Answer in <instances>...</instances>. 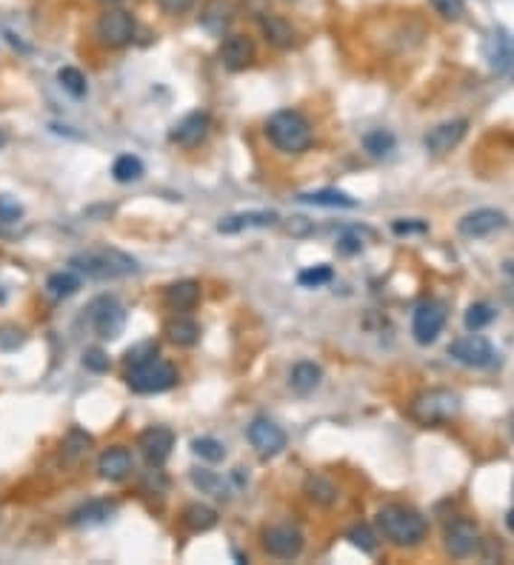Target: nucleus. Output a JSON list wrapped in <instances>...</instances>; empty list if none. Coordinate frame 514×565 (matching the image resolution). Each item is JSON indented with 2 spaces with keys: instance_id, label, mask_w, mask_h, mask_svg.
Masks as SVG:
<instances>
[{
  "instance_id": "41",
  "label": "nucleus",
  "mask_w": 514,
  "mask_h": 565,
  "mask_svg": "<svg viewBox=\"0 0 514 565\" xmlns=\"http://www.w3.org/2000/svg\"><path fill=\"white\" fill-rule=\"evenodd\" d=\"M155 354H157V345L152 340H146V343H140V345H135V349L126 352V366H138V363L149 360Z\"/></svg>"
},
{
  "instance_id": "23",
  "label": "nucleus",
  "mask_w": 514,
  "mask_h": 565,
  "mask_svg": "<svg viewBox=\"0 0 514 565\" xmlns=\"http://www.w3.org/2000/svg\"><path fill=\"white\" fill-rule=\"evenodd\" d=\"M232 17H234L232 0H206L204 14H200V24H204V29H209L212 34H224L226 26L232 24Z\"/></svg>"
},
{
  "instance_id": "50",
  "label": "nucleus",
  "mask_w": 514,
  "mask_h": 565,
  "mask_svg": "<svg viewBox=\"0 0 514 565\" xmlns=\"http://www.w3.org/2000/svg\"><path fill=\"white\" fill-rule=\"evenodd\" d=\"M9 143V135L4 132V129H0V149H4V146Z\"/></svg>"
},
{
  "instance_id": "17",
  "label": "nucleus",
  "mask_w": 514,
  "mask_h": 565,
  "mask_svg": "<svg viewBox=\"0 0 514 565\" xmlns=\"http://www.w3.org/2000/svg\"><path fill=\"white\" fill-rule=\"evenodd\" d=\"M281 221L278 212H241V214H229L217 223L220 234H241L249 229H269Z\"/></svg>"
},
{
  "instance_id": "42",
  "label": "nucleus",
  "mask_w": 514,
  "mask_h": 565,
  "mask_svg": "<svg viewBox=\"0 0 514 565\" xmlns=\"http://www.w3.org/2000/svg\"><path fill=\"white\" fill-rule=\"evenodd\" d=\"M432 6L443 14V17H449V21H461L463 17V12H466V4L463 0H432Z\"/></svg>"
},
{
  "instance_id": "20",
  "label": "nucleus",
  "mask_w": 514,
  "mask_h": 565,
  "mask_svg": "<svg viewBox=\"0 0 514 565\" xmlns=\"http://www.w3.org/2000/svg\"><path fill=\"white\" fill-rule=\"evenodd\" d=\"M135 468V460H132V454H128V448L123 446H115V448H106L100 454V460H98V471H100V477L103 480H126L128 474H132Z\"/></svg>"
},
{
  "instance_id": "49",
  "label": "nucleus",
  "mask_w": 514,
  "mask_h": 565,
  "mask_svg": "<svg viewBox=\"0 0 514 565\" xmlns=\"http://www.w3.org/2000/svg\"><path fill=\"white\" fill-rule=\"evenodd\" d=\"M506 528H509V532L514 534V508H511V512L506 514Z\"/></svg>"
},
{
  "instance_id": "10",
  "label": "nucleus",
  "mask_w": 514,
  "mask_h": 565,
  "mask_svg": "<svg viewBox=\"0 0 514 565\" xmlns=\"http://www.w3.org/2000/svg\"><path fill=\"white\" fill-rule=\"evenodd\" d=\"M246 434H249L252 448L261 454V457H266V460L278 457V454L286 448V431L278 423L266 420V417H257V420H252Z\"/></svg>"
},
{
  "instance_id": "7",
  "label": "nucleus",
  "mask_w": 514,
  "mask_h": 565,
  "mask_svg": "<svg viewBox=\"0 0 514 565\" xmlns=\"http://www.w3.org/2000/svg\"><path fill=\"white\" fill-rule=\"evenodd\" d=\"M89 323H91V329L98 332V337L115 340L126 329V308L120 306V300L109 295L95 297L89 303Z\"/></svg>"
},
{
  "instance_id": "40",
  "label": "nucleus",
  "mask_w": 514,
  "mask_h": 565,
  "mask_svg": "<svg viewBox=\"0 0 514 565\" xmlns=\"http://www.w3.org/2000/svg\"><path fill=\"white\" fill-rule=\"evenodd\" d=\"M0 221L4 223H21L24 221V206L9 194H0Z\"/></svg>"
},
{
  "instance_id": "6",
  "label": "nucleus",
  "mask_w": 514,
  "mask_h": 565,
  "mask_svg": "<svg viewBox=\"0 0 514 565\" xmlns=\"http://www.w3.org/2000/svg\"><path fill=\"white\" fill-rule=\"evenodd\" d=\"M449 357H454L461 366H469V369H494L500 363L498 349L477 332H471L469 337L454 340L449 345Z\"/></svg>"
},
{
  "instance_id": "35",
  "label": "nucleus",
  "mask_w": 514,
  "mask_h": 565,
  "mask_svg": "<svg viewBox=\"0 0 514 565\" xmlns=\"http://www.w3.org/2000/svg\"><path fill=\"white\" fill-rule=\"evenodd\" d=\"M192 451L197 454L200 460H206V463H220L226 457L224 443L214 440V437H197V440H192Z\"/></svg>"
},
{
  "instance_id": "24",
  "label": "nucleus",
  "mask_w": 514,
  "mask_h": 565,
  "mask_svg": "<svg viewBox=\"0 0 514 565\" xmlns=\"http://www.w3.org/2000/svg\"><path fill=\"white\" fill-rule=\"evenodd\" d=\"M300 203H309V206H323V209H355L357 200L352 194H346L340 189H318V192H306V194H298Z\"/></svg>"
},
{
  "instance_id": "34",
  "label": "nucleus",
  "mask_w": 514,
  "mask_h": 565,
  "mask_svg": "<svg viewBox=\"0 0 514 565\" xmlns=\"http://www.w3.org/2000/svg\"><path fill=\"white\" fill-rule=\"evenodd\" d=\"M58 80H61V86L66 89V92L71 95V98H86V92H89V86H86V78H83V71L81 69H75V66H63L61 71H58Z\"/></svg>"
},
{
  "instance_id": "32",
  "label": "nucleus",
  "mask_w": 514,
  "mask_h": 565,
  "mask_svg": "<svg viewBox=\"0 0 514 565\" xmlns=\"http://www.w3.org/2000/svg\"><path fill=\"white\" fill-rule=\"evenodd\" d=\"M112 177L118 184H135V180L143 177V160L135 155H120L112 166Z\"/></svg>"
},
{
  "instance_id": "46",
  "label": "nucleus",
  "mask_w": 514,
  "mask_h": 565,
  "mask_svg": "<svg viewBox=\"0 0 514 565\" xmlns=\"http://www.w3.org/2000/svg\"><path fill=\"white\" fill-rule=\"evenodd\" d=\"M340 251L343 254H357L360 249H363V237L360 234H355V231H346L343 237H340Z\"/></svg>"
},
{
  "instance_id": "1",
  "label": "nucleus",
  "mask_w": 514,
  "mask_h": 565,
  "mask_svg": "<svg viewBox=\"0 0 514 565\" xmlns=\"http://www.w3.org/2000/svg\"><path fill=\"white\" fill-rule=\"evenodd\" d=\"M71 271L78 275H86L89 280H118V278H128L138 271V260L132 254H126L120 249H89L81 251L69 260Z\"/></svg>"
},
{
  "instance_id": "13",
  "label": "nucleus",
  "mask_w": 514,
  "mask_h": 565,
  "mask_svg": "<svg viewBox=\"0 0 514 565\" xmlns=\"http://www.w3.org/2000/svg\"><path fill=\"white\" fill-rule=\"evenodd\" d=\"M483 54L491 66V71H498V75H506V71L514 69V34L503 26L491 29V34L483 43Z\"/></svg>"
},
{
  "instance_id": "53",
  "label": "nucleus",
  "mask_w": 514,
  "mask_h": 565,
  "mask_svg": "<svg viewBox=\"0 0 514 565\" xmlns=\"http://www.w3.org/2000/svg\"><path fill=\"white\" fill-rule=\"evenodd\" d=\"M511 431H514V417H511Z\"/></svg>"
},
{
  "instance_id": "43",
  "label": "nucleus",
  "mask_w": 514,
  "mask_h": 565,
  "mask_svg": "<svg viewBox=\"0 0 514 565\" xmlns=\"http://www.w3.org/2000/svg\"><path fill=\"white\" fill-rule=\"evenodd\" d=\"M26 334L21 329H14V325H4L0 329V352H14L17 345H24Z\"/></svg>"
},
{
  "instance_id": "31",
  "label": "nucleus",
  "mask_w": 514,
  "mask_h": 565,
  "mask_svg": "<svg viewBox=\"0 0 514 565\" xmlns=\"http://www.w3.org/2000/svg\"><path fill=\"white\" fill-rule=\"evenodd\" d=\"M192 483H195L200 491H204V494H212V497H217V500L229 497L226 483L220 480L214 471H209V468H192Z\"/></svg>"
},
{
  "instance_id": "2",
  "label": "nucleus",
  "mask_w": 514,
  "mask_h": 565,
  "mask_svg": "<svg viewBox=\"0 0 514 565\" xmlns=\"http://www.w3.org/2000/svg\"><path fill=\"white\" fill-rule=\"evenodd\" d=\"M377 528L386 540H392L395 545H417L426 540V517L414 512L409 505H383L377 512Z\"/></svg>"
},
{
  "instance_id": "8",
  "label": "nucleus",
  "mask_w": 514,
  "mask_h": 565,
  "mask_svg": "<svg viewBox=\"0 0 514 565\" xmlns=\"http://www.w3.org/2000/svg\"><path fill=\"white\" fill-rule=\"evenodd\" d=\"M98 38L109 49H123L135 38V17L123 9H109L98 21Z\"/></svg>"
},
{
  "instance_id": "29",
  "label": "nucleus",
  "mask_w": 514,
  "mask_h": 565,
  "mask_svg": "<svg viewBox=\"0 0 514 565\" xmlns=\"http://www.w3.org/2000/svg\"><path fill=\"white\" fill-rule=\"evenodd\" d=\"M303 488H306V497L315 503V505H323L326 508V505H332L338 500V485L332 480L320 477V474H311Z\"/></svg>"
},
{
  "instance_id": "36",
  "label": "nucleus",
  "mask_w": 514,
  "mask_h": 565,
  "mask_svg": "<svg viewBox=\"0 0 514 565\" xmlns=\"http://www.w3.org/2000/svg\"><path fill=\"white\" fill-rule=\"evenodd\" d=\"M89 446H91V437L81 428H71L69 437H66V443H63V460L71 463V460L83 457V454L89 451Z\"/></svg>"
},
{
  "instance_id": "44",
  "label": "nucleus",
  "mask_w": 514,
  "mask_h": 565,
  "mask_svg": "<svg viewBox=\"0 0 514 565\" xmlns=\"http://www.w3.org/2000/svg\"><path fill=\"white\" fill-rule=\"evenodd\" d=\"M83 366H86L89 372L103 374V372H109V357H106L103 349H86V352H83Z\"/></svg>"
},
{
  "instance_id": "5",
  "label": "nucleus",
  "mask_w": 514,
  "mask_h": 565,
  "mask_svg": "<svg viewBox=\"0 0 514 565\" xmlns=\"http://www.w3.org/2000/svg\"><path fill=\"white\" fill-rule=\"evenodd\" d=\"M409 411L420 426H440V423H449L452 417H457V411H461V397L449 389H429L414 397Z\"/></svg>"
},
{
  "instance_id": "33",
  "label": "nucleus",
  "mask_w": 514,
  "mask_h": 565,
  "mask_svg": "<svg viewBox=\"0 0 514 565\" xmlns=\"http://www.w3.org/2000/svg\"><path fill=\"white\" fill-rule=\"evenodd\" d=\"M363 146H366V152H369L372 157H386V155H392L395 152V135L389 129H375L363 137Z\"/></svg>"
},
{
  "instance_id": "19",
  "label": "nucleus",
  "mask_w": 514,
  "mask_h": 565,
  "mask_svg": "<svg viewBox=\"0 0 514 565\" xmlns=\"http://www.w3.org/2000/svg\"><path fill=\"white\" fill-rule=\"evenodd\" d=\"M118 512V503L115 500H89L83 503L81 508H75L69 517V523L75 528H95V525H103L115 517Z\"/></svg>"
},
{
  "instance_id": "47",
  "label": "nucleus",
  "mask_w": 514,
  "mask_h": 565,
  "mask_svg": "<svg viewBox=\"0 0 514 565\" xmlns=\"http://www.w3.org/2000/svg\"><path fill=\"white\" fill-rule=\"evenodd\" d=\"M157 6L167 14H183L195 6V0H157Z\"/></svg>"
},
{
  "instance_id": "25",
  "label": "nucleus",
  "mask_w": 514,
  "mask_h": 565,
  "mask_svg": "<svg viewBox=\"0 0 514 565\" xmlns=\"http://www.w3.org/2000/svg\"><path fill=\"white\" fill-rule=\"evenodd\" d=\"M320 380H323L320 366H315V363L303 360V363H298L295 369H291V374H289V386H291V391H295V394L306 397V394H311V391H315V389L320 386Z\"/></svg>"
},
{
  "instance_id": "18",
  "label": "nucleus",
  "mask_w": 514,
  "mask_h": 565,
  "mask_svg": "<svg viewBox=\"0 0 514 565\" xmlns=\"http://www.w3.org/2000/svg\"><path fill=\"white\" fill-rule=\"evenodd\" d=\"M220 61H224L226 69L241 71L246 66H252L254 61V43L246 34H229V38L220 43Z\"/></svg>"
},
{
  "instance_id": "15",
  "label": "nucleus",
  "mask_w": 514,
  "mask_h": 565,
  "mask_svg": "<svg viewBox=\"0 0 514 565\" xmlns=\"http://www.w3.org/2000/svg\"><path fill=\"white\" fill-rule=\"evenodd\" d=\"M175 448V434L167 426H152L140 434V451L149 466L160 468L163 463L169 460V454Z\"/></svg>"
},
{
  "instance_id": "37",
  "label": "nucleus",
  "mask_w": 514,
  "mask_h": 565,
  "mask_svg": "<svg viewBox=\"0 0 514 565\" xmlns=\"http://www.w3.org/2000/svg\"><path fill=\"white\" fill-rule=\"evenodd\" d=\"M494 320V308L489 306V303H474V306H469V312H466V317H463V323H466V329L469 332H481V329H486V325Z\"/></svg>"
},
{
  "instance_id": "3",
  "label": "nucleus",
  "mask_w": 514,
  "mask_h": 565,
  "mask_svg": "<svg viewBox=\"0 0 514 565\" xmlns=\"http://www.w3.org/2000/svg\"><path fill=\"white\" fill-rule=\"evenodd\" d=\"M266 137L271 140L274 149H281L286 155H300L311 146V126L300 112H291V108H283V112L271 115L266 123Z\"/></svg>"
},
{
  "instance_id": "21",
  "label": "nucleus",
  "mask_w": 514,
  "mask_h": 565,
  "mask_svg": "<svg viewBox=\"0 0 514 565\" xmlns=\"http://www.w3.org/2000/svg\"><path fill=\"white\" fill-rule=\"evenodd\" d=\"M477 549V528L469 520H457L446 528V551L452 557H469Z\"/></svg>"
},
{
  "instance_id": "12",
  "label": "nucleus",
  "mask_w": 514,
  "mask_h": 565,
  "mask_svg": "<svg viewBox=\"0 0 514 565\" xmlns=\"http://www.w3.org/2000/svg\"><path fill=\"white\" fill-rule=\"evenodd\" d=\"M263 545H266V551L271 557L295 560L303 551V534H300V528H295V525H271V528H266V534H263Z\"/></svg>"
},
{
  "instance_id": "4",
  "label": "nucleus",
  "mask_w": 514,
  "mask_h": 565,
  "mask_svg": "<svg viewBox=\"0 0 514 565\" xmlns=\"http://www.w3.org/2000/svg\"><path fill=\"white\" fill-rule=\"evenodd\" d=\"M126 382H128V389L138 394H160V391H169L175 386L177 372L172 363L160 360V357H149V360L138 363V366H128Z\"/></svg>"
},
{
  "instance_id": "27",
  "label": "nucleus",
  "mask_w": 514,
  "mask_h": 565,
  "mask_svg": "<svg viewBox=\"0 0 514 565\" xmlns=\"http://www.w3.org/2000/svg\"><path fill=\"white\" fill-rule=\"evenodd\" d=\"M81 291V275L78 271H54V275L46 280V295L52 300H66L71 295H78Z\"/></svg>"
},
{
  "instance_id": "22",
  "label": "nucleus",
  "mask_w": 514,
  "mask_h": 565,
  "mask_svg": "<svg viewBox=\"0 0 514 565\" xmlns=\"http://www.w3.org/2000/svg\"><path fill=\"white\" fill-rule=\"evenodd\" d=\"M261 32H263V38L271 43V46H278V49H289L291 43H295V29H291V24L286 21V17L281 14H261Z\"/></svg>"
},
{
  "instance_id": "28",
  "label": "nucleus",
  "mask_w": 514,
  "mask_h": 565,
  "mask_svg": "<svg viewBox=\"0 0 514 565\" xmlns=\"http://www.w3.org/2000/svg\"><path fill=\"white\" fill-rule=\"evenodd\" d=\"M183 523H186L189 532H197V534L209 532V528L217 525V512L209 505H204V503H192V505L183 508Z\"/></svg>"
},
{
  "instance_id": "39",
  "label": "nucleus",
  "mask_w": 514,
  "mask_h": 565,
  "mask_svg": "<svg viewBox=\"0 0 514 565\" xmlns=\"http://www.w3.org/2000/svg\"><path fill=\"white\" fill-rule=\"evenodd\" d=\"M348 540H352L363 554H375L377 551V537H375V532L369 525H355L352 532H348Z\"/></svg>"
},
{
  "instance_id": "48",
  "label": "nucleus",
  "mask_w": 514,
  "mask_h": 565,
  "mask_svg": "<svg viewBox=\"0 0 514 565\" xmlns=\"http://www.w3.org/2000/svg\"><path fill=\"white\" fill-rule=\"evenodd\" d=\"M286 229H289V234L300 237V234H309V231H311V223L306 221V217H291Z\"/></svg>"
},
{
  "instance_id": "51",
  "label": "nucleus",
  "mask_w": 514,
  "mask_h": 565,
  "mask_svg": "<svg viewBox=\"0 0 514 565\" xmlns=\"http://www.w3.org/2000/svg\"><path fill=\"white\" fill-rule=\"evenodd\" d=\"M506 271H509V278L514 280V260H509V263H506Z\"/></svg>"
},
{
  "instance_id": "16",
  "label": "nucleus",
  "mask_w": 514,
  "mask_h": 565,
  "mask_svg": "<svg viewBox=\"0 0 514 565\" xmlns=\"http://www.w3.org/2000/svg\"><path fill=\"white\" fill-rule=\"evenodd\" d=\"M209 135V115L206 112H192L183 118L175 129H172V143L183 146V149H195V146H200L206 140Z\"/></svg>"
},
{
  "instance_id": "38",
  "label": "nucleus",
  "mask_w": 514,
  "mask_h": 565,
  "mask_svg": "<svg viewBox=\"0 0 514 565\" xmlns=\"http://www.w3.org/2000/svg\"><path fill=\"white\" fill-rule=\"evenodd\" d=\"M335 278V271L332 266H311V268H303L300 275H298V283L306 286V288H318L323 283H332Z\"/></svg>"
},
{
  "instance_id": "11",
  "label": "nucleus",
  "mask_w": 514,
  "mask_h": 565,
  "mask_svg": "<svg viewBox=\"0 0 514 565\" xmlns=\"http://www.w3.org/2000/svg\"><path fill=\"white\" fill-rule=\"evenodd\" d=\"M509 226V217L498 209H474L469 212L461 223H457V231H461L463 237H469V240H483V237L500 231Z\"/></svg>"
},
{
  "instance_id": "9",
  "label": "nucleus",
  "mask_w": 514,
  "mask_h": 565,
  "mask_svg": "<svg viewBox=\"0 0 514 565\" xmlns=\"http://www.w3.org/2000/svg\"><path fill=\"white\" fill-rule=\"evenodd\" d=\"M446 306L437 303V300H429L424 303L414 312V320H412V334L420 345H432L440 334H443V325H446Z\"/></svg>"
},
{
  "instance_id": "45",
  "label": "nucleus",
  "mask_w": 514,
  "mask_h": 565,
  "mask_svg": "<svg viewBox=\"0 0 514 565\" xmlns=\"http://www.w3.org/2000/svg\"><path fill=\"white\" fill-rule=\"evenodd\" d=\"M392 231L395 234H424V231H429V223H424V221H395L392 223Z\"/></svg>"
},
{
  "instance_id": "14",
  "label": "nucleus",
  "mask_w": 514,
  "mask_h": 565,
  "mask_svg": "<svg viewBox=\"0 0 514 565\" xmlns=\"http://www.w3.org/2000/svg\"><path fill=\"white\" fill-rule=\"evenodd\" d=\"M466 132H469V120H463V118L437 123L434 129L426 132L424 146H426L432 155H446V152H452V149H457V146H461V140L466 137Z\"/></svg>"
},
{
  "instance_id": "30",
  "label": "nucleus",
  "mask_w": 514,
  "mask_h": 565,
  "mask_svg": "<svg viewBox=\"0 0 514 565\" xmlns=\"http://www.w3.org/2000/svg\"><path fill=\"white\" fill-rule=\"evenodd\" d=\"M167 334H169V340L175 345H183V349H189V345H195L197 337H200V325L192 317H175L167 325Z\"/></svg>"
},
{
  "instance_id": "26",
  "label": "nucleus",
  "mask_w": 514,
  "mask_h": 565,
  "mask_svg": "<svg viewBox=\"0 0 514 565\" xmlns=\"http://www.w3.org/2000/svg\"><path fill=\"white\" fill-rule=\"evenodd\" d=\"M200 300V283L197 280H180V283H172L167 288V303L177 312H189L195 308Z\"/></svg>"
},
{
  "instance_id": "52",
  "label": "nucleus",
  "mask_w": 514,
  "mask_h": 565,
  "mask_svg": "<svg viewBox=\"0 0 514 565\" xmlns=\"http://www.w3.org/2000/svg\"><path fill=\"white\" fill-rule=\"evenodd\" d=\"M100 4H109V6H115V4H123V0H100Z\"/></svg>"
}]
</instances>
